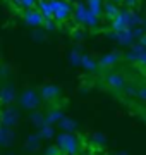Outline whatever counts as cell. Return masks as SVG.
<instances>
[{"label":"cell","mask_w":146,"mask_h":155,"mask_svg":"<svg viewBox=\"0 0 146 155\" xmlns=\"http://www.w3.org/2000/svg\"><path fill=\"white\" fill-rule=\"evenodd\" d=\"M105 69H108L105 76V88L129 107L134 116L146 122V81H129L124 72L112 71L110 67Z\"/></svg>","instance_id":"obj_1"}]
</instances>
